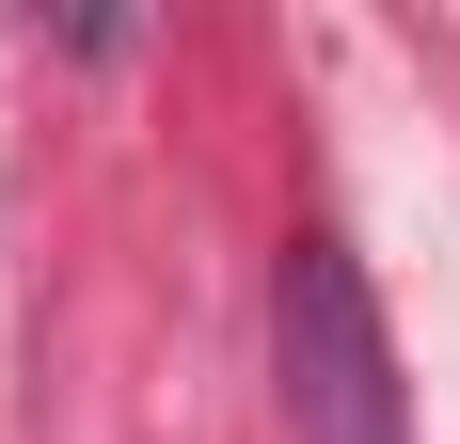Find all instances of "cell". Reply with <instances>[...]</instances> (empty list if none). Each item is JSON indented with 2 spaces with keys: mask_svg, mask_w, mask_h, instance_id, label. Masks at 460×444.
Listing matches in <instances>:
<instances>
[{
  "mask_svg": "<svg viewBox=\"0 0 460 444\" xmlns=\"http://www.w3.org/2000/svg\"><path fill=\"white\" fill-rule=\"evenodd\" d=\"M270 350H286V429L302 444H397V350H381V302L349 270V238H286Z\"/></svg>",
  "mask_w": 460,
  "mask_h": 444,
  "instance_id": "1",
  "label": "cell"
}]
</instances>
